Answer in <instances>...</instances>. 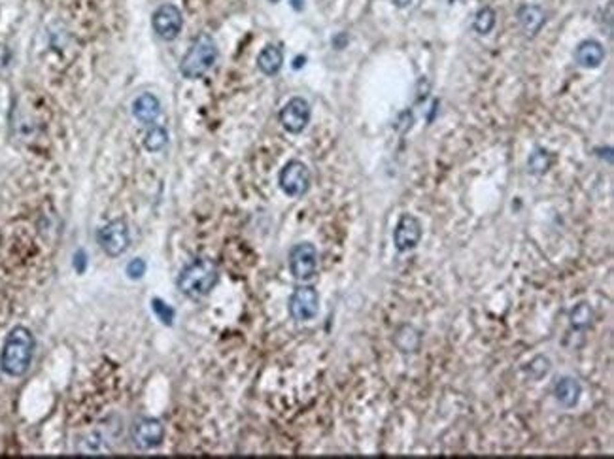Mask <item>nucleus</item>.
I'll use <instances>...</instances> for the list:
<instances>
[{
    "instance_id": "nucleus-4",
    "label": "nucleus",
    "mask_w": 614,
    "mask_h": 459,
    "mask_svg": "<svg viewBox=\"0 0 614 459\" xmlns=\"http://www.w3.org/2000/svg\"><path fill=\"white\" fill-rule=\"evenodd\" d=\"M310 182H312V174L303 161H287L286 165L282 166L278 176L280 189L287 195V197H303L307 195L310 189Z\"/></svg>"
},
{
    "instance_id": "nucleus-6",
    "label": "nucleus",
    "mask_w": 614,
    "mask_h": 459,
    "mask_svg": "<svg viewBox=\"0 0 614 459\" xmlns=\"http://www.w3.org/2000/svg\"><path fill=\"white\" fill-rule=\"evenodd\" d=\"M289 271L300 282L312 280L318 271V250L310 242H299L289 251Z\"/></svg>"
},
{
    "instance_id": "nucleus-11",
    "label": "nucleus",
    "mask_w": 614,
    "mask_h": 459,
    "mask_svg": "<svg viewBox=\"0 0 614 459\" xmlns=\"http://www.w3.org/2000/svg\"><path fill=\"white\" fill-rule=\"evenodd\" d=\"M421 222L412 214H403L393 231V244L399 251L414 250L421 240Z\"/></svg>"
},
{
    "instance_id": "nucleus-12",
    "label": "nucleus",
    "mask_w": 614,
    "mask_h": 459,
    "mask_svg": "<svg viewBox=\"0 0 614 459\" xmlns=\"http://www.w3.org/2000/svg\"><path fill=\"white\" fill-rule=\"evenodd\" d=\"M133 115L144 125H151L161 115V102L153 93L138 95L133 102Z\"/></svg>"
},
{
    "instance_id": "nucleus-13",
    "label": "nucleus",
    "mask_w": 614,
    "mask_h": 459,
    "mask_svg": "<svg viewBox=\"0 0 614 459\" xmlns=\"http://www.w3.org/2000/svg\"><path fill=\"white\" fill-rule=\"evenodd\" d=\"M575 61L582 68H597L605 61V48L597 40H584L575 50Z\"/></svg>"
},
{
    "instance_id": "nucleus-20",
    "label": "nucleus",
    "mask_w": 614,
    "mask_h": 459,
    "mask_svg": "<svg viewBox=\"0 0 614 459\" xmlns=\"http://www.w3.org/2000/svg\"><path fill=\"white\" fill-rule=\"evenodd\" d=\"M493 25H495V12L490 6L480 8L474 15V23H472L474 30L479 35H488L493 29Z\"/></svg>"
},
{
    "instance_id": "nucleus-23",
    "label": "nucleus",
    "mask_w": 614,
    "mask_h": 459,
    "mask_svg": "<svg viewBox=\"0 0 614 459\" xmlns=\"http://www.w3.org/2000/svg\"><path fill=\"white\" fill-rule=\"evenodd\" d=\"M146 273V261L142 257H136L127 265V276L133 280H140Z\"/></svg>"
},
{
    "instance_id": "nucleus-9",
    "label": "nucleus",
    "mask_w": 614,
    "mask_h": 459,
    "mask_svg": "<svg viewBox=\"0 0 614 459\" xmlns=\"http://www.w3.org/2000/svg\"><path fill=\"white\" fill-rule=\"evenodd\" d=\"M310 115H312V110H310V104H308L307 99L293 97L280 110V123H282V127L287 133L299 135V133H303L308 127Z\"/></svg>"
},
{
    "instance_id": "nucleus-2",
    "label": "nucleus",
    "mask_w": 614,
    "mask_h": 459,
    "mask_svg": "<svg viewBox=\"0 0 614 459\" xmlns=\"http://www.w3.org/2000/svg\"><path fill=\"white\" fill-rule=\"evenodd\" d=\"M220 280V268L210 257H197L189 261L178 274V289L186 297H207Z\"/></svg>"
},
{
    "instance_id": "nucleus-1",
    "label": "nucleus",
    "mask_w": 614,
    "mask_h": 459,
    "mask_svg": "<svg viewBox=\"0 0 614 459\" xmlns=\"http://www.w3.org/2000/svg\"><path fill=\"white\" fill-rule=\"evenodd\" d=\"M36 340L35 335L30 333L29 327L25 325H15L14 329L8 333L2 352H0V369L8 376H23L29 371L32 358H35Z\"/></svg>"
},
{
    "instance_id": "nucleus-14",
    "label": "nucleus",
    "mask_w": 614,
    "mask_h": 459,
    "mask_svg": "<svg viewBox=\"0 0 614 459\" xmlns=\"http://www.w3.org/2000/svg\"><path fill=\"white\" fill-rule=\"evenodd\" d=\"M284 65V51L276 43H269L258 55V68L265 76H276Z\"/></svg>"
},
{
    "instance_id": "nucleus-8",
    "label": "nucleus",
    "mask_w": 614,
    "mask_h": 459,
    "mask_svg": "<svg viewBox=\"0 0 614 459\" xmlns=\"http://www.w3.org/2000/svg\"><path fill=\"white\" fill-rule=\"evenodd\" d=\"M151 27L161 40H176L184 27V15L174 4H161L151 15Z\"/></svg>"
},
{
    "instance_id": "nucleus-5",
    "label": "nucleus",
    "mask_w": 614,
    "mask_h": 459,
    "mask_svg": "<svg viewBox=\"0 0 614 459\" xmlns=\"http://www.w3.org/2000/svg\"><path fill=\"white\" fill-rule=\"evenodd\" d=\"M131 244V233L125 219H112L99 231V246L110 257H117L127 251Z\"/></svg>"
},
{
    "instance_id": "nucleus-16",
    "label": "nucleus",
    "mask_w": 614,
    "mask_h": 459,
    "mask_svg": "<svg viewBox=\"0 0 614 459\" xmlns=\"http://www.w3.org/2000/svg\"><path fill=\"white\" fill-rule=\"evenodd\" d=\"M518 19H520L521 27H524V30H526L529 36H535L539 30L543 29L544 21H546L543 8L529 6V4L528 6L520 8V12H518Z\"/></svg>"
},
{
    "instance_id": "nucleus-21",
    "label": "nucleus",
    "mask_w": 614,
    "mask_h": 459,
    "mask_svg": "<svg viewBox=\"0 0 614 459\" xmlns=\"http://www.w3.org/2000/svg\"><path fill=\"white\" fill-rule=\"evenodd\" d=\"M593 310L590 309V304L586 302H580L579 306H575L571 310V325L575 329H586L590 323H592Z\"/></svg>"
},
{
    "instance_id": "nucleus-25",
    "label": "nucleus",
    "mask_w": 614,
    "mask_h": 459,
    "mask_svg": "<svg viewBox=\"0 0 614 459\" xmlns=\"http://www.w3.org/2000/svg\"><path fill=\"white\" fill-rule=\"evenodd\" d=\"M393 2V6H397V8H407L408 4H410V2H412V0H392Z\"/></svg>"
},
{
    "instance_id": "nucleus-22",
    "label": "nucleus",
    "mask_w": 614,
    "mask_h": 459,
    "mask_svg": "<svg viewBox=\"0 0 614 459\" xmlns=\"http://www.w3.org/2000/svg\"><path fill=\"white\" fill-rule=\"evenodd\" d=\"M151 304H153V312L157 314L159 320H163L166 325H171L172 318H174V310H172L166 302L161 301V299H153Z\"/></svg>"
},
{
    "instance_id": "nucleus-10",
    "label": "nucleus",
    "mask_w": 614,
    "mask_h": 459,
    "mask_svg": "<svg viewBox=\"0 0 614 459\" xmlns=\"http://www.w3.org/2000/svg\"><path fill=\"white\" fill-rule=\"evenodd\" d=\"M133 442H135L140 450H151L161 446L164 438V427L161 420L157 418H140L135 425H133Z\"/></svg>"
},
{
    "instance_id": "nucleus-24",
    "label": "nucleus",
    "mask_w": 614,
    "mask_h": 459,
    "mask_svg": "<svg viewBox=\"0 0 614 459\" xmlns=\"http://www.w3.org/2000/svg\"><path fill=\"white\" fill-rule=\"evenodd\" d=\"M87 255L86 253H84V251H78V253H76V259H74V265H76V268H78V273H84V271H86V266H87Z\"/></svg>"
},
{
    "instance_id": "nucleus-19",
    "label": "nucleus",
    "mask_w": 614,
    "mask_h": 459,
    "mask_svg": "<svg viewBox=\"0 0 614 459\" xmlns=\"http://www.w3.org/2000/svg\"><path fill=\"white\" fill-rule=\"evenodd\" d=\"M552 165V155L548 150H535L528 159V168L531 174H544Z\"/></svg>"
},
{
    "instance_id": "nucleus-18",
    "label": "nucleus",
    "mask_w": 614,
    "mask_h": 459,
    "mask_svg": "<svg viewBox=\"0 0 614 459\" xmlns=\"http://www.w3.org/2000/svg\"><path fill=\"white\" fill-rule=\"evenodd\" d=\"M169 144V130L164 127H151L144 137V148L151 153H157Z\"/></svg>"
},
{
    "instance_id": "nucleus-3",
    "label": "nucleus",
    "mask_w": 614,
    "mask_h": 459,
    "mask_svg": "<svg viewBox=\"0 0 614 459\" xmlns=\"http://www.w3.org/2000/svg\"><path fill=\"white\" fill-rule=\"evenodd\" d=\"M218 55H220V51H218L214 38L207 32H200L195 36V40L180 63L182 76L186 79L202 78L208 70L214 68Z\"/></svg>"
},
{
    "instance_id": "nucleus-17",
    "label": "nucleus",
    "mask_w": 614,
    "mask_h": 459,
    "mask_svg": "<svg viewBox=\"0 0 614 459\" xmlns=\"http://www.w3.org/2000/svg\"><path fill=\"white\" fill-rule=\"evenodd\" d=\"M420 333L410 327V325H403L395 333V346L399 348L401 352L412 353L420 348Z\"/></svg>"
},
{
    "instance_id": "nucleus-7",
    "label": "nucleus",
    "mask_w": 614,
    "mask_h": 459,
    "mask_svg": "<svg viewBox=\"0 0 614 459\" xmlns=\"http://www.w3.org/2000/svg\"><path fill=\"white\" fill-rule=\"evenodd\" d=\"M289 314L297 322H310L320 312V295L312 286H299L289 297Z\"/></svg>"
},
{
    "instance_id": "nucleus-15",
    "label": "nucleus",
    "mask_w": 614,
    "mask_h": 459,
    "mask_svg": "<svg viewBox=\"0 0 614 459\" xmlns=\"http://www.w3.org/2000/svg\"><path fill=\"white\" fill-rule=\"evenodd\" d=\"M580 393H582V386L577 378L573 376H564L562 380L557 382L556 388H554V395H556V401L565 407V409H573L580 399Z\"/></svg>"
}]
</instances>
